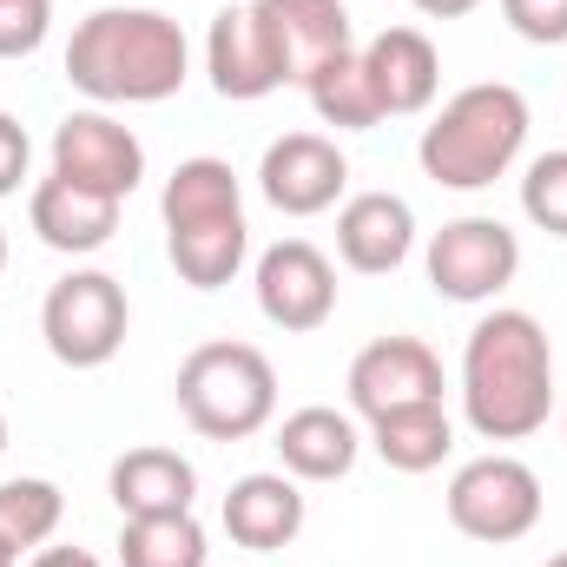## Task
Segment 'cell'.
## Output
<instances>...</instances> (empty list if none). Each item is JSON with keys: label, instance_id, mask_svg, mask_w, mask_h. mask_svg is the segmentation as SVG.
Returning a JSON list of instances; mask_svg holds the SVG:
<instances>
[{"label": "cell", "instance_id": "1", "mask_svg": "<svg viewBox=\"0 0 567 567\" xmlns=\"http://www.w3.org/2000/svg\"><path fill=\"white\" fill-rule=\"evenodd\" d=\"M555 410V343L535 310L495 303L462 343V416L482 442H528Z\"/></svg>", "mask_w": 567, "mask_h": 567}, {"label": "cell", "instance_id": "2", "mask_svg": "<svg viewBox=\"0 0 567 567\" xmlns=\"http://www.w3.org/2000/svg\"><path fill=\"white\" fill-rule=\"evenodd\" d=\"M192 80V40L158 7H93L66 40V86L93 106H158Z\"/></svg>", "mask_w": 567, "mask_h": 567}, {"label": "cell", "instance_id": "3", "mask_svg": "<svg viewBox=\"0 0 567 567\" xmlns=\"http://www.w3.org/2000/svg\"><path fill=\"white\" fill-rule=\"evenodd\" d=\"M165 218V258L192 290H225L251 258V218L245 185L225 158H178V172L158 192Z\"/></svg>", "mask_w": 567, "mask_h": 567}, {"label": "cell", "instance_id": "4", "mask_svg": "<svg viewBox=\"0 0 567 567\" xmlns=\"http://www.w3.org/2000/svg\"><path fill=\"white\" fill-rule=\"evenodd\" d=\"M528 100L508 80H475L455 100H442V113L416 140V165L429 185L442 192H488L495 178H508L528 152Z\"/></svg>", "mask_w": 567, "mask_h": 567}, {"label": "cell", "instance_id": "5", "mask_svg": "<svg viewBox=\"0 0 567 567\" xmlns=\"http://www.w3.org/2000/svg\"><path fill=\"white\" fill-rule=\"evenodd\" d=\"M172 396H178V416L205 442H251L278 423V370L258 343H238V337L198 343L178 363Z\"/></svg>", "mask_w": 567, "mask_h": 567}, {"label": "cell", "instance_id": "6", "mask_svg": "<svg viewBox=\"0 0 567 567\" xmlns=\"http://www.w3.org/2000/svg\"><path fill=\"white\" fill-rule=\"evenodd\" d=\"M442 508H449L455 535L488 542V548H508V542H522V535L542 528L548 495H542V475H535L522 455L488 449V455H475V462H462V468L449 475Z\"/></svg>", "mask_w": 567, "mask_h": 567}, {"label": "cell", "instance_id": "7", "mask_svg": "<svg viewBox=\"0 0 567 567\" xmlns=\"http://www.w3.org/2000/svg\"><path fill=\"white\" fill-rule=\"evenodd\" d=\"M126 330H133V303L113 271H66L40 303V337L66 370H106L126 350Z\"/></svg>", "mask_w": 567, "mask_h": 567}, {"label": "cell", "instance_id": "8", "mask_svg": "<svg viewBox=\"0 0 567 567\" xmlns=\"http://www.w3.org/2000/svg\"><path fill=\"white\" fill-rule=\"evenodd\" d=\"M423 271H429V290L449 297V303H495L515 271H522V238L502 225V218H449L423 251Z\"/></svg>", "mask_w": 567, "mask_h": 567}, {"label": "cell", "instance_id": "9", "mask_svg": "<svg viewBox=\"0 0 567 567\" xmlns=\"http://www.w3.org/2000/svg\"><path fill=\"white\" fill-rule=\"evenodd\" d=\"M47 158H53V178H73V185H86V192H100V198H120V205L140 192V178H145L140 133L120 126L106 106L66 113V120L53 126Z\"/></svg>", "mask_w": 567, "mask_h": 567}, {"label": "cell", "instance_id": "10", "mask_svg": "<svg viewBox=\"0 0 567 567\" xmlns=\"http://www.w3.org/2000/svg\"><path fill=\"white\" fill-rule=\"evenodd\" d=\"M251 290H258L265 323H278L290 337H310L337 317V265L310 238H278L271 251H258Z\"/></svg>", "mask_w": 567, "mask_h": 567}, {"label": "cell", "instance_id": "11", "mask_svg": "<svg viewBox=\"0 0 567 567\" xmlns=\"http://www.w3.org/2000/svg\"><path fill=\"white\" fill-rule=\"evenodd\" d=\"M258 192L284 218L337 212L343 192H350V158H343V145L323 140V133H284L258 158Z\"/></svg>", "mask_w": 567, "mask_h": 567}, {"label": "cell", "instance_id": "12", "mask_svg": "<svg viewBox=\"0 0 567 567\" xmlns=\"http://www.w3.org/2000/svg\"><path fill=\"white\" fill-rule=\"evenodd\" d=\"M350 410L363 423L390 416V410H416V403H442V357L423 337H377L350 357Z\"/></svg>", "mask_w": 567, "mask_h": 567}, {"label": "cell", "instance_id": "13", "mask_svg": "<svg viewBox=\"0 0 567 567\" xmlns=\"http://www.w3.org/2000/svg\"><path fill=\"white\" fill-rule=\"evenodd\" d=\"M205 73H212V93L218 100H271L284 86V66H278V47L258 20V7H218L212 27H205Z\"/></svg>", "mask_w": 567, "mask_h": 567}, {"label": "cell", "instance_id": "14", "mask_svg": "<svg viewBox=\"0 0 567 567\" xmlns=\"http://www.w3.org/2000/svg\"><path fill=\"white\" fill-rule=\"evenodd\" d=\"M416 251V205L403 192H357L337 205V258L363 278L403 271Z\"/></svg>", "mask_w": 567, "mask_h": 567}, {"label": "cell", "instance_id": "15", "mask_svg": "<svg viewBox=\"0 0 567 567\" xmlns=\"http://www.w3.org/2000/svg\"><path fill=\"white\" fill-rule=\"evenodd\" d=\"M363 53V73H370V93L383 106V120H416L435 106L442 93V53L423 27H383Z\"/></svg>", "mask_w": 567, "mask_h": 567}, {"label": "cell", "instance_id": "16", "mask_svg": "<svg viewBox=\"0 0 567 567\" xmlns=\"http://www.w3.org/2000/svg\"><path fill=\"white\" fill-rule=\"evenodd\" d=\"M218 522H225V535H231L238 548H251V555H278V548H290V542L303 535V522H310L303 482L284 475V468L238 475L231 495H225V508H218Z\"/></svg>", "mask_w": 567, "mask_h": 567}, {"label": "cell", "instance_id": "17", "mask_svg": "<svg viewBox=\"0 0 567 567\" xmlns=\"http://www.w3.org/2000/svg\"><path fill=\"white\" fill-rule=\"evenodd\" d=\"M271 47H278L284 86H303L323 60L350 53L357 33H350V7L343 0H251Z\"/></svg>", "mask_w": 567, "mask_h": 567}, {"label": "cell", "instance_id": "18", "mask_svg": "<svg viewBox=\"0 0 567 567\" xmlns=\"http://www.w3.org/2000/svg\"><path fill=\"white\" fill-rule=\"evenodd\" d=\"M27 218H33V231H40L47 251L86 258V251H106V245H113V231H120V198H100V192H86V185L47 172V178L27 192Z\"/></svg>", "mask_w": 567, "mask_h": 567}, {"label": "cell", "instance_id": "19", "mask_svg": "<svg viewBox=\"0 0 567 567\" xmlns=\"http://www.w3.org/2000/svg\"><path fill=\"white\" fill-rule=\"evenodd\" d=\"M106 495H113L120 522H145V515H192V502H198V468H192V455H178V449L140 442V449H126V455L113 462Z\"/></svg>", "mask_w": 567, "mask_h": 567}, {"label": "cell", "instance_id": "20", "mask_svg": "<svg viewBox=\"0 0 567 567\" xmlns=\"http://www.w3.org/2000/svg\"><path fill=\"white\" fill-rule=\"evenodd\" d=\"M357 455H363V429L350 410L303 403L278 423V462L297 482H343L357 468Z\"/></svg>", "mask_w": 567, "mask_h": 567}, {"label": "cell", "instance_id": "21", "mask_svg": "<svg viewBox=\"0 0 567 567\" xmlns=\"http://www.w3.org/2000/svg\"><path fill=\"white\" fill-rule=\"evenodd\" d=\"M363 442L377 449L383 468H396V475H429V468H442V462L455 455V423H449L442 403H416V410L377 416Z\"/></svg>", "mask_w": 567, "mask_h": 567}, {"label": "cell", "instance_id": "22", "mask_svg": "<svg viewBox=\"0 0 567 567\" xmlns=\"http://www.w3.org/2000/svg\"><path fill=\"white\" fill-rule=\"evenodd\" d=\"M303 100H310V113H317L323 126H337V133H370V126H383V106H377V93H370V73H363V53H357V47L337 53V60H323V66L303 80Z\"/></svg>", "mask_w": 567, "mask_h": 567}, {"label": "cell", "instance_id": "23", "mask_svg": "<svg viewBox=\"0 0 567 567\" xmlns=\"http://www.w3.org/2000/svg\"><path fill=\"white\" fill-rule=\"evenodd\" d=\"M212 542L198 528V515H145L120 522V567H205Z\"/></svg>", "mask_w": 567, "mask_h": 567}, {"label": "cell", "instance_id": "24", "mask_svg": "<svg viewBox=\"0 0 567 567\" xmlns=\"http://www.w3.org/2000/svg\"><path fill=\"white\" fill-rule=\"evenodd\" d=\"M60 522H66V495H60L47 475H13V482H0V542H7L13 555L47 548V542L60 535Z\"/></svg>", "mask_w": 567, "mask_h": 567}, {"label": "cell", "instance_id": "25", "mask_svg": "<svg viewBox=\"0 0 567 567\" xmlns=\"http://www.w3.org/2000/svg\"><path fill=\"white\" fill-rule=\"evenodd\" d=\"M522 218L548 238H567V145L522 165Z\"/></svg>", "mask_w": 567, "mask_h": 567}, {"label": "cell", "instance_id": "26", "mask_svg": "<svg viewBox=\"0 0 567 567\" xmlns=\"http://www.w3.org/2000/svg\"><path fill=\"white\" fill-rule=\"evenodd\" d=\"M53 33V0H0V60L40 53Z\"/></svg>", "mask_w": 567, "mask_h": 567}, {"label": "cell", "instance_id": "27", "mask_svg": "<svg viewBox=\"0 0 567 567\" xmlns=\"http://www.w3.org/2000/svg\"><path fill=\"white\" fill-rule=\"evenodd\" d=\"M502 20L528 47H567V0H502Z\"/></svg>", "mask_w": 567, "mask_h": 567}, {"label": "cell", "instance_id": "28", "mask_svg": "<svg viewBox=\"0 0 567 567\" xmlns=\"http://www.w3.org/2000/svg\"><path fill=\"white\" fill-rule=\"evenodd\" d=\"M27 172H33V140L13 113H0V198H13L27 185Z\"/></svg>", "mask_w": 567, "mask_h": 567}, {"label": "cell", "instance_id": "29", "mask_svg": "<svg viewBox=\"0 0 567 567\" xmlns=\"http://www.w3.org/2000/svg\"><path fill=\"white\" fill-rule=\"evenodd\" d=\"M27 567H100V555H86V548H33Z\"/></svg>", "mask_w": 567, "mask_h": 567}, {"label": "cell", "instance_id": "30", "mask_svg": "<svg viewBox=\"0 0 567 567\" xmlns=\"http://www.w3.org/2000/svg\"><path fill=\"white\" fill-rule=\"evenodd\" d=\"M416 13H429V20H462V13H475L482 0H410Z\"/></svg>", "mask_w": 567, "mask_h": 567}, {"label": "cell", "instance_id": "31", "mask_svg": "<svg viewBox=\"0 0 567 567\" xmlns=\"http://www.w3.org/2000/svg\"><path fill=\"white\" fill-rule=\"evenodd\" d=\"M0 567H20V555H13V548H7V542H0Z\"/></svg>", "mask_w": 567, "mask_h": 567}, {"label": "cell", "instance_id": "32", "mask_svg": "<svg viewBox=\"0 0 567 567\" xmlns=\"http://www.w3.org/2000/svg\"><path fill=\"white\" fill-rule=\"evenodd\" d=\"M542 567H567V555H548V561H542Z\"/></svg>", "mask_w": 567, "mask_h": 567}, {"label": "cell", "instance_id": "33", "mask_svg": "<svg viewBox=\"0 0 567 567\" xmlns=\"http://www.w3.org/2000/svg\"><path fill=\"white\" fill-rule=\"evenodd\" d=\"M0 271H7V231H0Z\"/></svg>", "mask_w": 567, "mask_h": 567}, {"label": "cell", "instance_id": "34", "mask_svg": "<svg viewBox=\"0 0 567 567\" xmlns=\"http://www.w3.org/2000/svg\"><path fill=\"white\" fill-rule=\"evenodd\" d=\"M0 455H7V416H0Z\"/></svg>", "mask_w": 567, "mask_h": 567}, {"label": "cell", "instance_id": "35", "mask_svg": "<svg viewBox=\"0 0 567 567\" xmlns=\"http://www.w3.org/2000/svg\"><path fill=\"white\" fill-rule=\"evenodd\" d=\"M561 435H567V416H561Z\"/></svg>", "mask_w": 567, "mask_h": 567}]
</instances>
